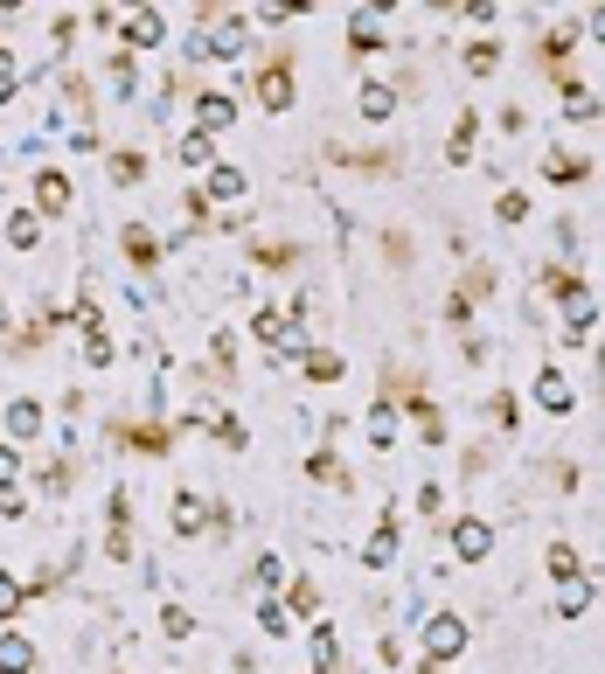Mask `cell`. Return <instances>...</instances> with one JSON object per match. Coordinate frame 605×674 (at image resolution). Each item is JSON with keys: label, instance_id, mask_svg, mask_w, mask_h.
<instances>
[{"label": "cell", "instance_id": "1", "mask_svg": "<svg viewBox=\"0 0 605 674\" xmlns=\"http://www.w3.org/2000/svg\"><path fill=\"white\" fill-rule=\"evenodd\" d=\"M418 640H425V661H453L459 647H466V619L459 612H432Z\"/></svg>", "mask_w": 605, "mask_h": 674}, {"label": "cell", "instance_id": "2", "mask_svg": "<svg viewBox=\"0 0 605 674\" xmlns=\"http://www.w3.org/2000/svg\"><path fill=\"white\" fill-rule=\"evenodd\" d=\"M550 292H557V299H564V320H571V348H578V334H585V327H592V320H599V299H592V292H585V285H578V278H557V285H550Z\"/></svg>", "mask_w": 605, "mask_h": 674}, {"label": "cell", "instance_id": "3", "mask_svg": "<svg viewBox=\"0 0 605 674\" xmlns=\"http://www.w3.org/2000/svg\"><path fill=\"white\" fill-rule=\"evenodd\" d=\"M119 28H126V49H160L167 42V14L160 7H133Z\"/></svg>", "mask_w": 605, "mask_h": 674}, {"label": "cell", "instance_id": "4", "mask_svg": "<svg viewBox=\"0 0 605 674\" xmlns=\"http://www.w3.org/2000/svg\"><path fill=\"white\" fill-rule=\"evenodd\" d=\"M487 549H494V529H487L480 515H459V522H453V556H459V563H480Z\"/></svg>", "mask_w": 605, "mask_h": 674}, {"label": "cell", "instance_id": "5", "mask_svg": "<svg viewBox=\"0 0 605 674\" xmlns=\"http://www.w3.org/2000/svg\"><path fill=\"white\" fill-rule=\"evenodd\" d=\"M70 209V174L63 167H42L35 174V216H63Z\"/></svg>", "mask_w": 605, "mask_h": 674}, {"label": "cell", "instance_id": "6", "mask_svg": "<svg viewBox=\"0 0 605 674\" xmlns=\"http://www.w3.org/2000/svg\"><path fill=\"white\" fill-rule=\"evenodd\" d=\"M258 105H265V112H293V70H286V63L258 70Z\"/></svg>", "mask_w": 605, "mask_h": 674}, {"label": "cell", "instance_id": "7", "mask_svg": "<svg viewBox=\"0 0 605 674\" xmlns=\"http://www.w3.org/2000/svg\"><path fill=\"white\" fill-rule=\"evenodd\" d=\"M195 126H202V133L237 126V98H230V91H202V98H195Z\"/></svg>", "mask_w": 605, "mask_h": 674}, {"label": "cell", "instance_id": "8", "mask_svg": "<svg viewBox=\"0 0 605 674\" xmlns=\"http://www.w3.org/2000/svg\"><path fill=\"white\" fill-rule=\"evenodd\" d=\"M536 404L550 410V417L571 410V383H564V369H543V376H536Z\"/></svg>", "mask_w": 605, "mask_h": 674}, {"label": "cell", "instance_id": "9", "mask_svg": "<svg viewBox=\"0 0 605 674\" xmlns=\"http://www.w3.org/2000/svg\"><path fill=\"white\" fill-rule=\"evenodd\" d=\"M397 563V529L383 522V529H369V542H362V570H390Z\"/></svg>", "mask_w": 605, "mask_h": 674}, {"label": "cell", "instance_id": "10", "mask_svg": "<svg viewBox=\"0 0 605 674\" xmlns=\"http://www.w3.org/2000/svg\"><path fill=\"white\" fill-rule=\"evenodd\" d=\"M202 195H209V202H237V195H244V167H209V174H202Z\"/></svg>", "mask_w": 605, "mask_h": 674}, {"label": "cell", "instance_id": "11", "mask_svg": "<svg viewBox=\"0 0 605 674\" xmlns=\"http://www.w3.org/2000/svg\"><path fill=\"white\" fill-rule=\"evenodd\" d=\"M174 529H181V536H202V529H209V501H202V494H174Z\"/></svg>", "mask_w": 605, "mask_h": 674}, {"label": "cell", "instance_id": "12", "mask_svg": "<svg viewBox=\"0 0 605 674\" xmlns=\"http://www.w3.org/2000/svg\"><path fill=\"white\" fill-rule=\"evenodd\" d=\"M28 668H35L28 633H0V674H28Z\"/></svg>", "mask_w": 605, "mask_h": 674}, {"label": "cell", "instance_id": "13", "mask_svg": "<svg viewBox=\"0 0 605 674\" xmlns=\"http://www.w3.org/2000/svg\"><path fill=\"white\" fill-rule=\"evenodd\" d=\"M585 605H592V584H585V577H564V584H557V619H585Z\"/></svg>", "mask_w": 605, "mask_h": 674}, {"label": "cell", "instance_id": "14", "mask_svg": "<svg viewBox=\"0 0 605 674\" xmlns=\"http://www.w3.org/2000/svg\"><path fill=\"white\" fill-rule=\"evenodd\" d=\"M7 431H14V438H35V431H42V404H35V397H14V404H7Z\"/></svg>", "mask_w": 605, "mask_h": 674}, {"label": "cell", "instance_id": "15", "mask_svg": "<svg viewBox=\"0 0 605 674\" xmlns=\"http://www.w3.org/2000/svg\"><path fill=\"white\" fill-rule=\"evenodd\" d=\"M390 112H397V91H390V84H362V119H369V126H383Z\"/></svg>", "mask_w": 605, "mask_h": 674}, {"label": "cell", "instance_id": "16", "mask_svg": "<svg viewBox=\"0 0 605 674\" xmlns=\"http://www.w3.org/2000/svg\"><path fill=\"white\" fill-rule=\"evenodd\" d=\"M7 244H14V251H35V244H42V216H35V209L7 216Z\"/></svg>", "mask_w": 605, "mask_h": 674}, {"label": "cell", "instance_id": "17", "mask_svg": "<svg viewBox=\"0 0 605 674\" xmlns=\"http://www.w3.org/2000/svg\"><path fill=\"white\" fill-rule=\"evenodd\" d=\"M174 153H181V167H209V153H216V133H202V126H195V133H181V146H174Z\"/></svg>", "mask_w": 605, "mask_h": 674}, {"label": "cell", "instance_id": "18", "mask_svg": "<svg viewBox=\"0 0 605 674\" xmlns=\"http://www.w3.org/2000/svg\"><path fill=\"white\" fill-rule=\"evenodd\" d=\"M313 668H320V674L341 668V640H334V626H313Z\"/></svg>", "mask_w": 605, "mask_h": 674}, {"label": "cell", "instance_id": "19", "mask_svg": "<svg viewBox=\"0 0 605 674\" xmlns=\"http://www.w3.org/2000/svg\"><path fill=\"white\" fill-rule=\"evenodd\" d=\"M348 42H355V49H376V42H383V21H376V7H362V14L348 21Z\"/></svg>", "mask_w": 605, "mask_h": 674}, {"label": "cell", "instance_id": "20", "mask_svg": "<svg viewBox=\"0 0 605 674\" xmlns=\"http://www.w3.org/2000/svg\"><path fill=\"white\" fill-rule=\"evenodd\" d=\"M258 626H265L272 640H286V633H293V605H279V598H265V605H258Z\"/></svg>", "mask_w": 605, "mask_h": 674}, {"label": "cell", "instance_id": "21", "mask_svg": "<svg viewBox=\"0 0 605 674\" xmlns=\"http://www.w3.org/2000/svg\"><path fill=\"white\" fill-rule=\"evenodd\" d=\"M272 355H279V362H306L313 348H306V334H300V327L286 320V327H279V341H272Z\"/></svg>", "mask_w": 605, "mask_h": 674}, {"label": "cell", "instance_id": "22", "mask_svg": "<svg viewBox=\"0 0 605 674\" xmlns=\"http://www.w3.org/2000/svg\"><path fill=\"white\" fill-rule=\"evenodd\" d=\"M306 376H313V383H341V355H334V348H313V355H306Z\"/></svg>", "mask_w": 605, "mask_h": 674}, {"label": "cell", "instance_id": "23", "mask_svg": "<svg viewBox=\"0 0 605 674\" xmlns=\"http://www.w3.org/2000/svg\"><path fill=\"white\" fill-rule=\"evenodd\" d=\"M160 633H167V640H188V633H195V612H188V605H160Z\"/></svg>", "mask_w": 605, "mask_h": 674}, {"label": "cell", "instance_id": "24", "mask_svg": "<svg viewBox=\"0 0 605 674\" xmlns=\"http://www.w3.org/2000/svg\"><path fill=\"white\" fill-rule=\"evenodd\" d=\"M494 63H501V42H473V49H466V70H473V77H494Z\"/></svg>", "mask_w": 605, "mask_h": 674}, {"label": "cell", "instance_id": "25", "mask_svg": "<svg viewBox=\"0 0 605 674\" xmlns=\"http://www.w3.org/2000/svg\"><path fill=\"white\" fill-rule=\"evenodd\" d=\"M543 563H550V577H557V584H564V577H578V549H571V542H550V556H543Z\"/></svg>", "mask_w": 605, "mask_h": 674}, {"label": "cell", "instance_id": "26", "mask_svg": "<svg viewBox=\"0 0 605 674\" xmlns=\"http://www.w3.org/2000/svg\"><path fill=\"white\" fill-rule=\"evenodd\" d=\"M473 133H480V119H473V112H459V126H453V146H446V160H466V153H473Z\"/></svg>", "mask_w": 605, "mask_h": 674}, {"label": "cell", "instance_id": "27", "mask_svg": "<svg viewBox=\"0 0 605 674\" xmlns=\"http://www.w3.org/2000/svg\"><path fill=\"white\" fill-rule=\"evenodd\" d=\"M21 598H28V591H21V584H14V577L0 570V626H14V612H21Z\"/></svg>", "mask_w": 605, "mask_h": 674}, {"label": "cell", "instance_id": "28", "mask_svg": "<svg viewBox=\"0 0 605 674\" xmlns=\"http://www.w3.org/2000/svg\"><path fill=\"white\" fill-rule=\"evenodd\" d=\"M369 438H376V445H390V438H397V410H390V404L369 410Z\"/></svg>", "mask_w": 605, "mask_h": 674}, {"label": "cell", "instance_id": "29", "mask_svg": "<svg viewBox=\"0 0 605 674\" xmlns=\"http://www.w3.org/2000/svg\"><path fill=\"white\" fill-rule=\"evenodd\" d=\"M279 327H286V320H279V313H272V306H258V313H251V334H258V341H265V348H272V341H279Z\"/></svg>", "mask_w": 605, "mask_h": 674}, {"label": "cell", "instance_id": "30", "mask_svg": "<svg viewBox=\"0 0 605 674\" xmlns=\"http://www.w3.org/2000/svg\"><path fill=\"white\" fill-rule=\"evenodd\" d=\"M126 251H133L140 265H153V230H147V223H133V230H126Z\"/></svg>", "mask_w": 605, "mask_h": 674}, {"label": "cell", "instance_id": "31", "mask_svg": "<svg viewBox=\"0 0 605 674\" xmlns=\"http://www.w3.org/2000/svg\"><path fill=\"white\" fill-rule=\"evenodd\" d=\"M494 209H501V223H522V216H529V195H522V188H508Z\"/></svg>", "mask_w": 605, "mask_h": 674}, {"label": "cell", "instance_id": "32", "mask_svg": "<svg viewBox=\"0 0 605 674\" xmlns=\"http://www.w3.org/2000/svg\"><path fill=\"white\" fill-rule=\"evenodd\" d=\"M133 77H140V70H133V56H112V91H119V98L133 91Z\"/></svg>", "mask_w": 605, "mask_h": 674}, {"label": "cell", "instance_id": "33", "mask_svg": "<svg viewBox=\"0 0 605 674\" xmlns=\"http://www.w3.org/2000/svg\"><path fill=\"white\" fill-rule=\"evenodd\" d=\"M112 174H119V181H140L147 160H140V153H112Z\"/></svg>", "mask_w": 605, "mask_h": 674}, {"label": "cell", "instance_id": "34", "mask_svg": "<svg viewBox=\"0 0 605 674\" xmlns=\"http://www.w3.org/2000/svg\"><path fill=\"white\" fill-rule=\"evenodd\" d=\"M258 584H265V591H272V584H286V563H279V556H272V549H265V556H258Z\"/></svg>", "mask_w": 605, "mask_h": 674}, {"label": "cell", "instance_id": "35", "mask_svg": "<svg viewBox=\"0 0 605 674\" xmlns=\"http://www.w3.org/2000/svg\"><path fill=\"white\" fill-rule=\"evenodd\" d=\"M564 112H571V119H592V91L571 84V91H564Z\"/></svg>", "mask_w": 605, "mask_h": 674}, {"label": "cell", "instance_id": "36", "mask_svg": "<svg viewBox=\"0 0 605 674\" xmlns=\"http://www.w3.org/2000/svg\"><path fill=\"white\" fill-rule=\"evenodd\" d=\"M550 174H557V181H578V174H585V160H578V153H557V160H550Z\"/></svg>", "mask_w": 605, "mask_h": 674}, {"label": "cell", "instance_id": "37", "mask_svg": "<svg viewBox=\"0 0 605 674\" xmlns=\"http://www.w3.org/2000/svg\"><path fill=\"white\" fill-rule=\"evenodd\" d=\"M14 91H21V77H14V56H7V49H0V105H7V98H14Z\"/></svg>", "mask_w": 605, "mask_h": 674}, {"label": "cell", "instance_id": "38", "mask_svg": "<svg viewBox=\"0 0 605 674\" xmlns=\"http://www.w3.org/2000/svg\"><path fill=\"white\" fill-rule=\"evenodd\" d=\"M418 508H425L432 522H439V515H446V494H439V487H418Z\"/></svg>", "mask_w": 605, "mask_h": 674}, {"label": "cell", "instance_id": "39", "mask_svg": "<svg viewBox=\"0 0 605 674\" xmlns=\"http://www.w3.org/2000/svg\"><path fill=\"white\" fill-rule=\"evenodd\" d=\"M14 473H21V459H14V445H0V494L14 487Z\"/></svg>", "mask_w": 605, "mask_h": 674}, {"label": "cell", "instance_id": "40", "mask_svg": "<svg viewBox=\"0 0 605 674\" xmlns=\"http://www.w3.org/2000/svg\"><path fill=\"white\" fill-rule=\"evenodd\" d=\"M592 35H599V42H605V7H592Z\"/></svg>", "mask_w": 605, "mask_h": 674}, {"label": "cell", "instance_id": "41", "mask_svg": "<svg viewBox=\"0 0 605 674\" xmlns=\"http://www.w3.org/2000/svg\"><path fill=\"white\" fill-rule=\"evenodd\" d=\"M0 327H7V306H0Z\"/></svg>", "mask_w": 605, "mask_h": 674}]
</instances>
